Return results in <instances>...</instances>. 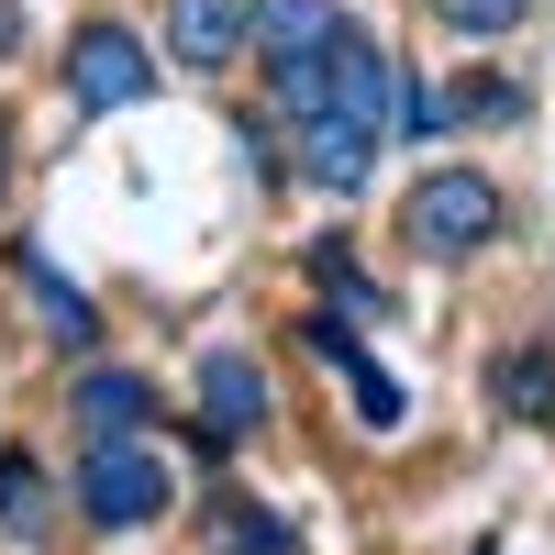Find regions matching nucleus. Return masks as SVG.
<instances>
[{
    "mask_svg": "<svg viewBox=\"0 0 555 555\" xmlns=\"http://www.w3.org/2000/svg\"><path fill=\"white\" fill-rule=\"evenodd\" d=\"M400 234L411 256H489L500 234H512V190H500L489 167H434V178H411V201H400Z\"/></svg>",
    "mask_w": 555,
    "mask_h": 555,
    "instance_id": "7ed1b4c3",
    "label": "nucleus"
},
{
    "mask_svg": "<svg viewBox=\"0 0 555 555\" xmlns=\"http://www.w3.org/2000/svg\"><path fill=\"white\" fill-rule=\"evenodd\" d=\"M311 345H322V356L345 366V400H356V423H366V434H400V423H411L400 378H389V366H378V356L356 345V322H345V311H311Z\"/></svg>",
    "mask_w": 555,
    "mask_h": 555,
    "instance_id": "39448f33",
    "label": "nucleus"
},
{
    "mask_svg": "<svg viewBox=\"0 0 555 555\" xmlns=\"http://www.w3.org/2000/svg\"><path fill=\"white\" fill-rule=\"evenodd\" d=\"M0 522H12V533L44 522V467H34V455H12V444H0Z\"/></svg>",
    "mask_w": 555,
    "mask_h": 555,
    "instance_id": "2eb2a0df",
    "label": "nucleus"
},
{
    "mask_svg": "<svg viewBox=\"0 0 555 555\" xmlns=\"http://www.w3.org/2000/svg\"><path fill=\"white\" fill-rule=\"evenodd\" d=\"M156 34H167V56L190 67V78H222V67L245 56V0H167Z\"/></svg>",
    "mask_w": 555,
    "mask_h": 555,
    "instance_id": "423d86ee",
    "label": "nucleus"
},
{
    "mask_svg": "<svg viewBox=\"0 0 555 555\" xmlns=\"http://www.w3.org/2000/svg\"><path fill=\"white\" fill-rule=\"evenodd\" d=\"M0 201H12V112H0Z\"/></svg>",
    "mask_w": 555,
    "mask_h": 555,
    "instance_id": "dca6fc26",
    "label": "nucleus"
},
{
    "mask_svg": "<svg viewBox=\"0 0 555 555\" xmlns=\"http://www.w3.org/2000/svg\"><path fill=\"white\" fill-rule=\"evenodd\" d=\"M278 78V122H289V156L322 190H366V167L389 145V56L356 23H322L311 44L267 56Z\"/></svg>",
    "mask_w": 555,
    "mask_h": 555,
    "instance_id": "f257e3e1",
    "label": "nucleus"
},
{
    "mask_svg": "<svg viewBox=\"0 0 555 555\" xmlns=\"http://www.w3.org/2000/svg\"><path fill=\"white\" fill-rule=\"evenodd\" d=\"M156 89V44L133 34V23H78L67 34V112L78 122H112V112H133Z\"/></svg>",
    "mask_w": 555,
    "mask_h": 555,
    "instance_id": "20e7f679",
    "label": "nucleus"
},
{
    "mask_svg": "<svg viewBox=\"0 0 555 555\" xmlns=\"http://www.w3.org/2000/svg\"><path fill=\"white\" fill-rule=\"evenodd\" d=\"M67 500H78V522H101V533H145V522H167L178 467H167V444H156V434H89Z\"/></svg>",
    "mask_w": 555,
    "mask_h": 555,
    "instance_id": "f03ea898",
    "label": "nucleus"
},
{
    "mask_svg": "<svg viewBox=\"0 0 555 555\" xmlns=\"http://www.w3.org/2000/svg\"><path fill=\"white\" fill-rule=\"evenodd\" d=\"M23 278H34V311H44V334H56L67 356H89V345H101V311H89V289H78V278H56L44 256H23Z\"/></svg>",
    "mask_w": 555,
    "mask_h": 555,
    "instance_id": "1a4fd4ad",
    "label": "nucleus"
},
{
    "mask_svg": "<svg viewBox=\"0 0 555 555\" xmlns=\"http://www.w3.org/2000/svg\"><path fill=\"white\" fill-rule=\"evenodd\" d=\"M322 23H334L322 0H245V44H267V56H289V44H311Z\"/></svg>",
    "mask_w": 555,
    "mask_h": 555,
    "instance_id": "9b49d317",
    "label": "nucleus"
},
{
    "mask_svg": "<svg viewBox=\"0 0 555 555\" xmlns=\"http://www.w3.org/2000/svg\"><path fill=\"white\" fill-rule=\"evenodd\" d=\"M67 411H78V434H156V378L145 366H78V389H67Z\"/></svg>",
    "mask_w": 555,
    "mask_h": 555,
    "instance_id": "0eeeda50",
    "label": "nucleus"
},
{
    "mask_svg": "<svg viewBox=\"0 0 555 555\" xmlns=\"http://www.w3.org/2000/svg\"><path fill=\"white\" fill-rule=\"evenodd\" d=\"M201 423H211V444L267 434V366L256 356H201Z\"/></svg>",
    "mask_w": 555,
    "mask_h": 555,
    "instance_id": "6e6552de",
    "label": "nucleus"
},
{
    "mask_svg": "<svg viewBox=\"0 0 555 555\" xmlns=\"http://www.w3.org/2000/svg\"><path fill=\"white\" fill-rule=\"evenodd\" d=\"M12 44H23V12H12V0H0V56H12Z\"/></svg>",
    "mask_w": 555,
    "mask_h": 555,
    "instance_id": "f3484780",
    "label": "nucleus"
},
{
    "mask_svg": "<svg viewBox=\"0 0 555 555\" xmlns=\"http://www.w3.org/2000/svg\"><path fill=\"white\" fill-rule=\"evenodd\" d=\"M489 389H500V411L544 423V411H555V366H544V356H500V378H489Z\"/></svg>",
    "mask_w": 555,
    "mask_h": 555,
    "instance_id": "4468645a",
    "label": "nucleus"
},
{
    "mask_svg": "<svg viewBox=\"0 0 555 555\" xmlns=\"http://www.w3.org/2000/svg\"><path fill=\"white\" fill-rule=\"evenodd\" d=\"M533 0H434V23L444 34H467V44H500V34H522Z\"/></svg>",
    "mask_w": 555,
    "mask_h": 555,
    "instance_id": "ddd939ff",
    "label": "nucleus"
},
{
    "mask_svg": "<svg viewBox=\"0 0 555 555\" xmlns=\"http://www.w3.org/2000/svg\"><path fill=\"white\" fill-rule=\"evenodd\" d=\"M444 101H455V133H500V122H522V78H467Z\"/></svg>",
    "mask_w": 555,
    "mask_h": 555,
    "instance_id": "f8f14e48",
    "label": "nucleus"
},
{
    "mask_svg": "<svg viewBox=\"0 0 555 555\" xmlns=\"http://www.w3.org/2000/svg\"><path fill=\"white\" fill-rule=\"evenodd\" d=\"M389 133H400V145H434V133H455L444 78H423V67H389Z\"/></svg>",
    "mask_w": 555,
    "mask_h": 555,
    "instance_id": "9d476101",
    "label": "nucleus"
}]
</instances>
